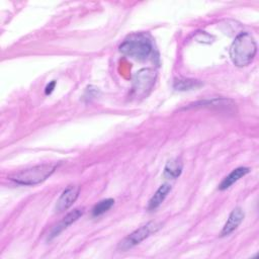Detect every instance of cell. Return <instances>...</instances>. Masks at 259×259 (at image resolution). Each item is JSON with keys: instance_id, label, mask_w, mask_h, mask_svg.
<instances>
[{"instance_id": "6da1fadb", "label": "cell", "mask_w": 259, "mask_h": 259, "mask_svg": "<svg viewBox=\"0 0 259 259\" xmlns=\"http://www.w3.org/2000/svg\"><path fill=\"white\" fill-rule=\"evenodd\" d=\"M257 45L249 32L238 34L230 47V58L237 67L248 66L255 58Z\"/></svg>"}, {"instance_id": "7a4b0ae2", "label": "cell", "mask_w": 259, "mask_h": 259, "mask_svg": "<svg viewBox=\"0 0 259 259\" xmlns=\"http://www.w3.org/2000/svg\"><path fill=\"white\" fill-rule=\"evenodd\" d=\"M119 51L130 58L144 61L152 54L153 44L147 33H133L122 41Z\"/></svg>"}, {"instance_id": "3957f363", "label": "cell", "mask_w": 259, "mask_h": 259, "mask_svg": "<svg viewBox=\"0 0 259 259\" xmlns=\"http://www.w3.org/2000/svg\"><path fill=\"white\" fill-rule=\"evenodd\" d=\"M56 168V164H41L13 173L9 176V179L21 185H35L49 178Z\"/></svg>"}, {"instance_id": "277c9868", "label": "cell", "mask_w": 259, "mask_h": 259, "mask_svg": "<svg viewBox=\"0 0 259 259\" xmlns=\"http://www.w3.org/2000/svg\"><path fill=\"white\" fill-rule=\"evenodd\" d=\"M160 228V225L156 222H149L146 225L140 227L136 231H134L132 234H130L127 237H125L119 244H118V250L120 251H126L134 246L140 244L142 241H144L146 238H148L151 234L158 231Z\"/></svg>"}, {"instance_id": "5b68a950", "label": "cell", "mask_w": 259, "mask_h": 259, "mask_svg": "<svg viewBox=\"0 0 259 259\" xmlns=\"http://www.w3.org/2000/svg\"><path fill=\"white\" fill-rule=\"evenodd\" d=\"M156 80V72L152 69H143L137 72L134 78L133 94L135 97H145L152 90Z\"/></svg>"}, {"instance_id": "8992f818", "label": "cell", "mask_w": 259, "mask_h": 259, "mask_svg": "<svg viewBox=\"0 0 259 259\" xmlns=\"http://www.w3.org/2000/svg\"><path fill=\"white\" fill-rule=\"evenodd\" d=\"M79 187L76 185H70L68 186L60 195V197L57 200L56 203V212H63L64 210H67L77 199L79 195Z\"/></svg>"}, {"instance_id": "52a82bcc", "label": "cell", "mask_w": 259, "mask_h": 259, "mask_svg": "<svg viewBox=\"0 0 259 259\" xmlns=\"http://www.w3.org/2000/svg\"><path fill=\"white\" fill-rule=\"evenodd\" d=\"M83 214V209L82 208H76L72 211H70L69 213H67L65 215V218L59 222L51 231L50 235H49V240H52L53 238H55L56 236H58L62 231H64L66 228H68L71 224H73L74 222H76L81 215Z\"/></svg>"}, {"instance_id": "ba28073f", "label": "cell", "mask_w": 259, "mask_h": 259, "mask_svg": "<svg viewBox=\"0 0 259 259\" xmlns=\"http://www.w3.org/2000/svg\"><path fill=\"white\" fill-rule=\"evenodd\" d=\"M243 219H244L243 209L241 207H235L231 211V213H230V215H229V218H228V220H227V222H226V224H225V226H224V228L221 232V235L222 236H227V235L231 234L232 232H234L239 227V225L242 223Z\"/></svg>"}, {"instance_id": "9c48e42d", "label": "cell", "mask_w": 259, "mask_h": 259, "mask_svg": "<svg viewBox=\"0 0 259 259\" xmlns=\"http://www.w3.org/2000/svg\"><path fill=\"white\" fill-rule=\"evenodd\" d=\"M249 172H250V169L247 167H238V168L234 169L229 175H227L223 179V181L219 185V189L225 190V189L229 188L231 185H233L235 182H237L240 178H242Z\"/></svg>"}, {"instance_id": "30bf717a", "label": "cell", "mask_w": 259, "mask_h": 259, "mask_svg": "<svg viewBox=\"0 0 259 259\" xmlns=\"http://www.w3.org/2000/svg\"><path fill=\"white\" fill-rule=\"evenodd\" d=\"M171 190V185L168 183H164L162 184L157 191L154 193V195L151 197V199L149 200L148 203V209L149 210H154L156 209L166 198V196L168 195V193Z\"/></svg>"}, {"instance_id": "8fae6325", "label": "cell", "mask_w": 259, "mask_h": 259, "mask_svg": "<svg viewBox=\"0 0 259 259\" xmlns=\"http://www.w3.org/2000/svg\"><path fill=\"white\" fill-rule=\"evenodd\" d=\"M182 169H183V163L181 162L180 159L178 158L171 159L165 165L164 176L170 179L178 178L182 172Z\"/></svg>"}, {"instance_id": "7c38bea8", "label": "cell", "mask_w": 259, "mask_h": 259, "mask_svg": "<svg viewBox=\"0 0 259 259\" xmlns=\"http://www.w3.org/2000/svg\"><path fill=\"white\" fill-rule=\"evenodd\" d=\"M173 86L176 90L185 91V90H191L201 86V82L194 79H179L174 81Z\"/></svg>"}, {"instance_id": "4fadbf2b", "label": "cell", "mask_w": 259, "mask_h": 259, "mask_svg": "<svg viewBox=\"0 0 259 259\" xmlns=\"http://www.w3.org/2000/svg\"><path fill=\"white\" fill-rule=\"evenodd\" d=\"M114 200L112 198H107V199H103L100 200L98 203H96L94 205V207L92 208V215L93 217H99L101 214H103L104 212H106L109 208H111V206L113 205Z\"/></svg>"}, {"instance_id": "5bb4252c", "label": "cell", "mask_w": 259, "mask_h": 259, "mask_svg": "<svg viewBox=\"0 0 259 259\" xmlns=\"http://www.w3.org/2000/svg\"><path fill=\"white\" fill-rule=\"evenodd\" d=\"M55 85H56V82H55V81L51 82V83L46 87V94H51L52 91H53L54 88H55Z\"/></svg>"}]
</instances>
